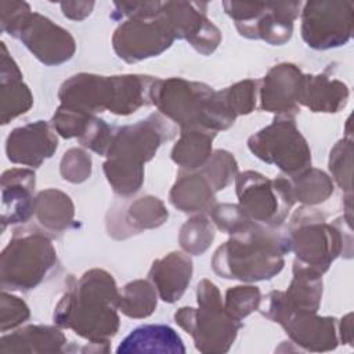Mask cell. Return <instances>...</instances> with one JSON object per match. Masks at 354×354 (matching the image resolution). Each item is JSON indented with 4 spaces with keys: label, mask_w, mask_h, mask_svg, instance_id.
Listing matches in <instances>:
<instances>
[{
    "label": "cell",
    "mask_w": 354,
    "mask_h": 354,
    "mask_svg": "<svg viewBox=\"0 0 354 354\" xmlns=\"http://www.w3.org/2000/svg\"><path fill=\"white\" fill-rule=\"evenodd\" d=\"M176 134L177 127L162 113H151L144 120L116 129L104 163L112 189L122 196L136 194L144 183V163Z\"/></svg>",
    "instance_id": "3957f363"
},
{
    "label": "cell",
    "mask_w": 354,
    "mask_h": 354,
    "mask_svg": "<svg viewBox=\"0 0 354 354\" xmlns=\"http://www.w3.org/2000/svg\"><path fill=\"white\" fill-rule=\"evenodd\" d=\"M1 123L7 124L11 119L25 113L33 104L29 87L22 80V73L10 57L7 47L1 43Z\"/></svg>",
    "instance_id": "44dd1931"
},
{
    "label": "cell",
    "mask_w": 354,
    "mask_h": 354,
    "mask_svg": "<svg viewBox=\"0 0 354 354\" xmlns=\"http://www.w3.org/2000/svg\"><path fill=\"white\" fill-rule=\"evenodd\" d=\"M201 169V171L213 187L214 192L224 189L238 174V165L235 158L223 149L214 151L205 166Z\"/></svg>",
    "instance_id": "d6a6232c"
},
{
    "label": "cell",
    "mask_w": 354,
    "mask_h": 354,
    "mask_svg": "<svg viewBox=\"0 0 354 354\" xmlns=\"http://www.w3.org/2000/svg\"><path fill=\"white\" fill-rule=\"evenodd\" d=\"M205 3L166 1L162 12L176 39L187 40L203 55L212 54L221 41V32L206 18Z\"/></svg>",
    "instance_id": "9a60e30c"
},
{
    "label": "cell",
    "mask_w": 354,
    "mask_h": 354,
    "mask_svg": "<svg viewBox=\"0 0 354 354\" xmlns=\"http://www.w3.org/2000/svg\"><path fill=\"white\" fill-rule=\"evenodd\" d=\"M210 217L214 225L228 235L242 231L253 221L241 210L238 205L231 203L216 205L210 210Z\"/></svg>",
    "instance_id": "8d00e7d4"
},
{
    "label": "cell",
    "mask_w": 354,
    "mask_h": 354,
    "mask_svg": "<svg viewBox=\"0 0 354 354\" xmlns=\"http://www.w3.org/2000/svg\"><path fill=\"white\" fill-rule=\"evenodd\" d=\"M353 1H307L301 12V37L308 47L329 50L353 36Z\"/></svg>",
    "instance_id": "5bb4252c"
},
{
    "label": "cell",
    "mask_w": 354,
    "mask_h": 354,
    "mask_svg": "<svg viewBox=\"0 0 354 354\" xmlns=\"http://www.w3.org/2000/svg\"><path fill=\"white\" fill-rule=\"evenodd\" d=\"M35 173L30 169H10L1 176V230L26 223L35 216Z\"/></svg>",
    "instance_id": "d6986e66"
},
{
    "label": "cell",
    "mask_w": 354,
    "mask_h": 354,
    "mask_svg": "<svg viewBox=\"0 0 354 354\" xmlns=\"http://www.w3.org/2000/svg\"><path fill=\"white\" fill-rule=\"evenodd\" d=\"M158 304V292L151 281L136 279L123 286L119 297V310L130 318L149 317Z\"/></svg>",
    "instance_id": "f546056e"
},
{
    "label": "cell",
    "mask_w": 354,
    "mask_h": 354,
    "mask_svg": "<svg viewBox=\"0 0 354 354\" xmlns=\"http://www.w3.org/2000/svg\"><path fill=\"white\" fill-rule=\"evenodd\" d=\"M57 264L50 238L39 231H15L0 260L3 289L30 290L40 285Z\"/></svg>",
    "instance_id": "52a82bcc"
},
{
    "label": "cell",
    "mask_w": 354,
    "mask_h": 354,
    "mask_svg": "<svg viewBox=\"0 0 354 354\" xmlns=\"http://www.w3.org/2000/svg\"><path fill=\"white\" fill-rule=\"evenodd\" d=\"M214 239L213 221L203 214L191 217L180 230V245L189 253L199 256L212 245Z\"/></svg>",
    "instance_id": "1f68e13d"
},
{
    "label": "cell",
    "mask_w": 354,
    "mask_h": 354,
    "mask_svg": "<svg viewBox=\"0 0 354 354\" xmlns=\"http://www.w3.org/2000/svg\"><path fill=\"white\" fill-rule=\"evenodd\" d=\"M223 6L225 12L235 21L241 36L261 39L272 46H281L292 37L293 21L299 15L301 3L224 1Z\"/></svg>",
    "instance_id": "7c38bea8"
},
{
    "label": "cell",
    "mask_w": 354,
    "mask_h": 354,
    "mask_svg": "<svg viewBox=\"0 0 354 354\" xmlns=\"http://www.w3.org/2000/svg\"><path fill=\"white\" fill-rule=\"evenodd\" d=\"M1 30L21 40L44 65H59L69 61L76 43L71 33L47 17L32 12L29 4L1 1Z\"/></svg>",
    "instance_id": "8992f818"
},
{
    "label": "cell",
    "mask_w": 354,
    "mask_h": 354,
    "mask_svg": "<svg viewBox=\"0 0 354 354\" xmlns=\"http://www.w3.org/2000/svg\"><path fill=\"white\" fill-rule=\"evenodd\" d=\"M151 104L181 129L199 126L218 131L231 127L236 119L225 108L218 91L205 83L181 77L155 79Z\"/></svg>",
    "instance_id": "277c9868"
},
{
    "label": "cell",
    "mask_w": 354,
    "mask_h": 354,
    "mask_svg": "<svg viewBox=\"0 0 354 354\" xmlns=\"http://www.w3.org/2000/svg\"><path fill=\"white\" fill-rule=\"evenodd\" d=\"M169 217V213L163 203L155 196H142L131 202L124 213V228L119 238H123V232L127 236L141 230L156 228L162 225Z\"/></svg>",
    "instance_id": "f1b7e54d"
},
{
    "label": "cell",
    "mask_w": 354,
    "mask_h": 354,
    "mask_svg": "<svg viewBox=\"0 0 354 354\" xmlns=\"http://www.w3.org/2000/svg\"><path fill=\"white\" fill-rule=\"evenodd\" d=\"M259 311L267 319L279 324L290 340L304 351H330L339 344L336 318L318 317L317 313L286 310L281 303L278 290L270 292L260 301Z\"/></svg>",
    "instance_id": "8fae6325"
},
{
    "label": "cell",
    "mask_w": 354,
    "mask_h": 354,
    "mask_svg": "<svg viewBox=\"0 0 354 354\" xmlns=\"http://www.w3.org/2000/svg\"><path fill=\"white\" fill-rule=\"evenodd\" d=\"M118 354L124 353H170L184 354L185 347L178 333L169 325H141L133 329L118 346Z\"/></svg>",
    "instance_id": "603a6c76"
},
{
    "label": "cell",
    "mask_w": 354,
    "mask_h": 354,
    "mask_svg": "<svg viewBox=\"0 0 354 354\" xmlns=\"http://www.w3.org/2000/svg\"><path fill=\"white\" fill-rule=\"evenodd\" d=\"M353 142L350 138L340 140L330 151L329 170L337 185L351 194V173H353Z\"/></svg>",
    "instance_id": "d590c367"
},
{
    "label": "cell",
    "mask_w": 354,
    "mask_h": 354,
    "mask_svg": "<svg viewBox=\"0 0 354 354\" xmlns=\"http://www.w3.org/2000/svg\"><path fill=\"white\" fill-rule=\"evenodd\" d=\"M214 189L202 171H180L169 199L174 207L184 213L209 212L214 203Z\"/></svg>",
    "instance_id": "484cf974"
},
{
    "label": "cell",
    "mask_w": 354,
    "mask_h": 354,
    "mask_svg": "<svg viewBox=\"0 0 354 354\" xmlns=\"http://www.w3.org/2000/svg\"><path fill=\"white\" fill-rule=\"evenodd\" d=\"M340 340L344 344H351L353 343V326H351V313L347 314L344 318H342L340 321Z\"/></svg>",
    "instance_id": "ab89813d"
},
{
    "label": "cell",
    "mask_w": 354,
    "mask_h": 354,
    "mask_svg": "<svg viewBox=\"0 0 354 354\" xmlns=\"http://www.w3.org/2000/svg\"><path fill=\"white\" fill-rule=\"evenodd\" d=\"M290 252L286 232L252 221L217 248L213 271L227 279L257 282L271 279L283 268V256Z\"/></svg>",
    "instance_id": "7a4b0ae2"
},
{
    "label": "cell",
    "mask_w": 354,
    "mask_h": 354,
    "mask_svg": "<svg viewBox=\"0 0 354 354\" xmlns=\"http://www.w3.org/2000/svg\"><path fill=\"white\" fill-rule=\"evenodd\" d=\"M192 277V260L183 252H171L152 263L148 279L158 296L166 303L177 301L185 292Z\"/></svg>",
    "instance_id": "ffe728a7"
},
{
    "label": "cell",
    "mask_w": 354,
    "mask_h": 354,
    "mask_svg": "<svg viewBox=\"0 0 354 354\" xmlns=\"http://www.w3.org/2000/svg\"><path fill=\"white\" fill-rule=\"evenodd\" d=\"M91 174V158L79 148H72L64 153L61 160V176L71 183H82Z\"/></svg>",
    "instance_id": "74e56055"
},
{
    "label": "cell",
    "mask_w": 354,
    "mask_h": 354,
    "mask_svg": "<svg viewBox=\"0 0 354 354\" xmlns=\"http://www.w3.org/2000/svg\"><path fill=\"white\" fill-rule=\"evenodd\" d=\"M75 207L71 198L58 189H46L37 194L35 202V216L48 231L59 232L73 221Z\"/></svg>",
    "instance_id": "83f0119b"
},
{
    "label": "cell",
    "mask_w": 354,
    "mask_h": 354,
    "mask_svg": "<svg viewBox=\"0 0 354 354\" xmlns=\"http://www.w3.org/2000/svg\"><path fill=\"white\" fill-rule=\"evenodd\" d=\"M282 306L290 311L317 313L322 297V274L295 260L293 279L286 292H281Z\"/></svg>",
    "instance_id": "d4e9b609"
},
{
    "label": "cell",
    "mask_w": 354,
    "mask_h": 354,
    "mask_svg": "<svg viewBox=\"0 0 354 354\" xmlns=\"http://www.w3.org/2000/svg\"><path fill=\"white\" fill-rule=\"evenodd\" d=\"M348 101V87L337 80L322 75H304L300 105L311 112L333 113L346 106Z\"/></svg>",
    "instance_id": "cb8c5ba5"
},
{
    "label": "cell",
    "mask_w": 354,
    "mask_h": 354,
    "mask_svg": "<svg viewBox=\"0 0 354 354\" xmlns=\"http://www.w3.org/2000/svg\"><path fill=\"white\" fill-rule=\"evenodd\" d=\"M176 36L162 10L158 14L131 17L118 26L112 46L118 57L134 64L167 50Z\"/></svg>",
    "instance_id": "4fadbf2b"
},
{
    "label": "cell",
    "mask_w": 354,
    "mask_h": 354,
    "mask_svg": "<svg viewBox=\"0 0 354 354\" xmlns=\"http://www.w3.org/2000/svg\"><path fill=\"white\" fill-rule=\"evenodd\" d=\"M250 152L293 177L311 166V151L296 127L295 118L277 116L271 124L248 140Z\"/></svg>",
    "instance_id": "30bf717a"
},
{
    "label": "cell",
    "mask_w": 354,
    "mask_h": 354,
    "mask_svg": "<svg viewBox=\"0 0 354 354\" xmlns=\"http://www.w3.org/2000/svg\"><path fill=\"white\" fill-rule=\"evenodd\" d=\"M51 124L37 120L14 129L6 141V153L12 163L39 167L51 158L58 147V140Z\"/></svg>",
    "instance_id": "ac0fdd59"
},
{
    "label": "cell",
    "mask_w": 354,
    "mask_h": 354,
    "mask_svg": "<svg viewBox=\"0 0 354 354\" xmlns=\"http://www.w3.org/2000/svg\"><path fill=\"white\" fill-rule=\"evenodd\" d=\"M304 73L293 64H278L263 77L260 108L277 116H289L300 111V97Z\"/></svg>",
    "instance_id": "e0dca14e"
},
{
    "label": "cell",
    "mask_w": 354,
    "mask_h": 354,
    "mask_svg": "<svg viewBox=\"0 0 354 354\" xmlns=\"http://www.w3.org/2000/svg\"><path fill=\"white\" fill-rule=\"evenodd\" d=\"M217 131L192 126L181 129L180 138L171 149V159L183 169H201L212 155V142Z\"/></svg>",
    "instance_id": "4316f807"
},
{
    "label": "cell",
    "mask_w": 354,
    "mask_h": 354,
    "mask_svg": "<svg viewBox=\"0 0 354 354\" xmlns=\"http://www.w3.org/2000/svg\"><path fill=\"white\" fill-rule=\"evenodd\" d=\"M295 201L304 205H318L333 194V183L322 170L308 167L290 180Z\"/></svg>",
    "instance_id": "4dcf8cb0"
},
{
    "label": "cell",
    "mask_w": 354,
    "mask_h": 354,
    "mask_svg": "<svg viewBox=\"0 0 354 354\" xmlns=\"http://www.w3.org/2000/svg\"><path fill=\"white\" fill-rule=\"evenodd\" d=\"M29 315V307L24 300L3 290L0 300V330L3 333L24 324Z\"/></svg>",
    "instance_id": "f35d334b"
},
{
    "label": "cell",
    "mask_w": 354,
    "mask_h": 354,
    "mask_svg": "<svg viewBox=\"0 0 354 354\" xmlns=\"http://www.w3.org/2000/svg\"><path fill=\"white\" fill-rule=\"evenodd\" d=\"M119 297L113 277L101 268L84 272L79 279L69 277L66 289L54 310V322L72 329L100 353L109 351V339L119 329Z\"/></svg>",
    "instance_id": "6da1fadb"
},
{
    "label": "cell",
    "mask_w": 354,
    "mask_h": 354,
    "mask_svg": "<svg viewBox=\"0 0 354 354\" xmlns=\"http://www.w3.org/2000/svg\"><path fill=\"white\" fill-rule=\"evenodd\" d=\"M196 300L198 308L181 307L176 311V324L192 336L199 353H227L243 324L227 313L218 288L212 281L202 279L198 283Z\"/></svg>",
    "instance_id": "5b68a950"
},
{
    "label": "cell",
    "mask_w": 354,
    "mask_h": 354,
    "mask_svg": "<svg viewBox=\"0 0 354 354\" xmlns=\"http://www.w3.org/2000/svg\"><path fill=\"white\" fill-rule=\"evenodd\" d=\"M66 337L59 326L29 325L1 336L0 353H62Z\"/></svg>",
    "instance_id": "7402d4cb"
},
{
    "label": "cell",
    "mask_w": 354,
    "mask_h": 354,
    "mask_svg": "<svg viewBox=\"0 0 354 354\" xmlns=\"http://www.w3.org/2000/svg\"><path fill=\"white\" fill-rule=\"evenodd\" d=\"M286 234L290 250L296 253V261L319 274H324L344 250L339 220L328 224L321 213L310 207H300L293 213Z\"/></svg>",
    "instance_id": "ba28073f"
},
{
    "label": "cell",
    "mask_w": 354,
    "mask_h": 354,
    "mask_svg": "<svg viewBox=\"0 0 354 354\" xmlns=\"http://www.w3.org/2000/svg\"><path fill=\"white\" fill-rule=\"evenodd\" d=\"M260 301L261 293L257 286H234L225 292L224 308L232 318L242 321L249 314L259 310Z\"/></svg>",
    "instance_id": "e575fe53"
},
{
    "label": "cell",
    "mask_w": 354,
    "mask_h": 354,
    "mask_svg": "<svg viewBox=\"0 0 354 354\" xmlns=\"http://www.w3.org/2000/svg\"><path fill=\"white\" fill-rule=\"evenodd\" d=\"M116 95L115 76H100L93 73H79L62 83L58 91L61 105L95 115L98 112H112Z\"/></svg>",
    "instance_id": "2e32d148"
},
{
    "label": "cell",
    "mask_w": 354,
    "mask_h": 354,
    "mask_svg": "<svg viewBox=\"0 0 354 354\" xmlns=\"http://www.w3.org/2000/svg\"><path fill=\"white\" fill-rule=\"evenodd\" d=\"M238 206L253 221L279 227L295 205L289 178H267L259 171L248 170L235 177Z\"/></svg>",
    "instance_id": "9c48e42d"
},
{
    "label": "cell",
    "mask_w": 354,
    "mask_h": 354,
    "mask_svg": "<svg viewBox=\"0 0 354 354\" xmlns=\"http://www.w3.org/2000/svg\"><path fill=\"white\" fill-rule=\"evenodd\" d=\"M259 83L257 80L248 79L218 91L224 105L235 118L248 115L254 109Z\"/></svg>",
    "instance_id": "836d02e7"
}]
</instances>
